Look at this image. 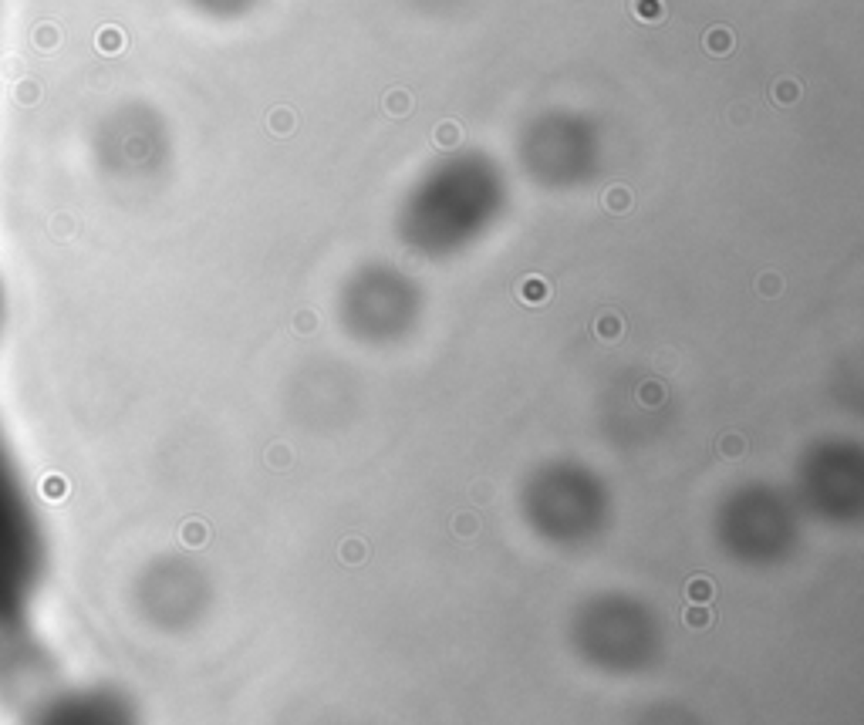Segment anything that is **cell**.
I'll return each instance as SVG.
<instances>
[{
    "mask_svg": "<svg viewBox=\"0 0 864 725\" xmlns=\"http://www.w3.org/2000/svg\"><path fill=\"white\" fill-rule=\"evenodd\" d=\"M635 14L645 21H658L665 14V7H662V0H635Z\"/></svg>",
    "mask_w": 864,
    "mask_h": 725,
    "instance_id": "obj_2",
    "label": "cell"
},
{
    "mask_svg": "<svg viewBox=\"0 0 864 725\" xmlns=\"http://www.w3.org/2000/svg\"><path fill=\"white\" fill-rule=\"evenodd\" d=\"M44 573L41 503L0 418V681H21L44 665L37 627Z\"/></svg>",
    "mask_w": 864,
    "mask_h": 725,
    "instance_id": "obj_1",
    "label": "cell"
},
{
    "mask_svg": "<svg viewBox=\"0 0 864 725\" xmlns=\"http://www.w3.org/2000/svg\"><path fill=\"white\" fill-rule=\"evenodd\" d=\"M777 98H797V88H790V81H786V88L784 84L777 88Z\"/></svg>",
    "mask_w": 864,
    "mask_h": 725,
    "instance_id": "obj_3",
    "label": "cell"
},
{
    "mask_svg": "<svg viewBox=\"0 0 864 725\" xmlns=\"http://www.w3.org/2000/svg\"><path fill=\"white\" fill-rule=\"evenodd\" d=\"M709 48H712V51H719V48H723V27H716V34H712Z\"/></svg>",
    "mask_w": 864,
    "mask_h": 725,
    "instance_id": "obj_4",
    "label": "cell"
}]
</instances>
